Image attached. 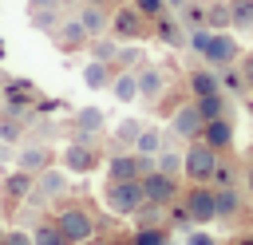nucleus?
<instances>
[{"mask_svg":"<svg viewBox=\"0 0 253 245\" xmlns=\"http://www.w3.org/2000/svg\"><path fill=\"white\" fill-rule=\"evenodd\" d=\"M194 103H198V111H202V119H206V122L225 115V99H221V91H213V95H202V99H194Z\"/></svg>","mask_w":253,"mask_h":245,"instance_id":"obj_24","label":"nucleus"},{"mask_svg":"<svg viewBox=\"0 0 253 245\" xmlns=\"http://www.w3.org/2000/svg\"><path fill=\"white\" fill-rule=\"evenodd\" d=\"M51 40L59 43V51H79L91 36L83 32V24H79V16H71V20H59V28L51 32Z\"/></svg>","mask_w":253,"mask_h":245,"instance_id":"obj_7","label":"nucleus"},{"mask_svg":"<svg viewBox=\"0 0 253 245\" xmlns=\"http://www.w3.org/2000/svg\"><path fill=\"white\" fill-rule=\"evenodd\" d=\"M142 174H146V162H138V158H115L111 162L115 182H130V178H142Z\"/></svg>","mask_w":253,"mask_h":245,"instance_id":"obj_19","label":"nucleus"},{"mask_svg":"<svg viewBox=\"0 0 253 245\" xmlns=\"http://www.w3.org/2000/svg\"><path fill=\"white\" fill-rule=\"evenodd\" d=\"M111 63H115V67H123V71H126V67H138V63H142V47H134V43L126 47V43H123V47L115 51V59H111Z\"/></svg>","mask_w":253,"mask_h":245,"instance_id":"obj_27","label":"nucleus"},{"mask_svg":"<svg viewBox=\"0 0 253 245\" xmlns=\"http://www.w3.org/2000/svg\"><path fill=\"white\" fill-rule=\"evenodd\" d=\"M0 99H4V83H0Z\"/></svg>","mask_w":253,"mask_h":245,"instance_id":"obj_40","label":"nucleus"},{"mask_svg":"<svg viewBox=\"0 0 253 245\" xmlns=\"http://www.w3.org/2000/svg\"><path fill=\"white\" fill-rule=\"evenodd\" d=\"M202 130H206V119H202L198 103L178 107V115H174V134H178V138H198Z\"/></svg>","mask_w":253,"mask_h":245,"instance_id":"obj_8","label":"nucleus"},{"mask_svg":"<svg viewBox=\"0 0 253 245\" xmlns=\"http://www.w3.org/2000/svg\"><path fill=\"white\" fill-rule=\"evenodd\" d=\"M47 162H51V154H47L43 146H24V150H20V166H24L28 174H40V170H47Z\"/></svg>","mask_w":253,"mask_h":245,"instance_id":"obj_20","label":"nucleus"},{"mask_svg":"<svg viewBox=\"0 0 253 245\" xmlns=\"http://www.w3.org/2000/svg\"><path fill=\"white\" fill-rule=\"evenodd\" d=\"M115 51H119V40H115V36H91V55H95V59L111 63Z\"/></svg>","mask_w":253,"mask_h":245,"instance_id":"obj_25","label":"nucleus"},{"mask_svg":"<svg viewBox=\"0 0 253 245\" xmlns=\"http://www.w3.org/2000/svg\"><path fill=\"white\" fill-rule=\"evenodd\" d=\"M213 91H221V75H213V67L210 71H190V95L194 99L213 95Z\"/></svg>","mask_w":253,"mask_h":245,"instance_id":"obj_15","label":"nucleus"},{"mask_svg":"<svg viewBox=\"0 0 253 245\" xmlns=\"http://www.w3.org/2000/svg\"><path fill=\"white\" fill-rule=\"evenodd\" d=\"M202 138H206V146H229L233 142V126H229V119L221 115V119H210L206 122V130H202Z\"/></svg>","mask_w":253,"mask_h":245,"instance_id":"obj_13","label":"nucleus"},{"mask_svg":"<svg viewBox=\"0 0 253 245\" xmlns=\"http://www.w3.org/2000/svg\"><path fill=\"white\" fill-rule=\"evenodd\" d=\"M134 8H138L142 16H150V20H158V16L166 12V0H134Z\"/></svg>","mask_w":253,"mask_h":245,"instance_id":"obj_31","label":"nucleus"},{"mask_svg":"<svg viewBox=\"0 0 253 245\" xmlns=\"http://www.w3.org/2000/svg\"><path fill=\"white\" fill-rule=\"evenodd\" d=\"M249 186H253V170H249Z\"/></svg>","mask_w":253,"mask_h":245,"instance_id":"obj_39","label":"nucleus"},{"mask_svg":"<svg viewBox=\"0 0 253 245\" xmlns=\"http://www.w3.org/2000/svg\"><path fill=\"white\" fill-rule=\"evenodd\" d=\"M206 28H210V32H225V28H229V4H225V0L206 4Z\"/></svg>","mask_w":253,"mask_h":245,"instance_id":"obj_22","label":"nucleus"},{"mask_svg":"<svg viewBox=\"0 0 253 245\" xmlns=\"http://www.w3.org/2000/svg\"><path fill=\"white\" fill-rule=\"evenodd\" d=\"M79 24H83V32L87 36H107V28H111V16H107V8H99V4H83L79 8Z\"/></svg>","mask_w":253,"mask_h":245,"instance_id":"obj_10","label":"nucleus"},{"mask_svg":"<svg viewBox=\"0 0 253 245\" xmlns=\"http://www.w3.org/2000/svg\"><path fill=\"white\" fill-rule=\"evenodd\" d=\"M202 59H206L213 71H225V67H233V63L241 59V43H237L229 32H210V40H206V47H202Z\"/></svg>","mask_w":253,"mask_h":245,"instance_id":"obj_2","label":"nucleus"},{"mask_svg":"<svg viewBox=\"0 0 253 245\" xmlns=\"http://www.w3.org/2000/svg\"><path fill=\"white\" fill-rule=\"evenodd\" d=\"M36 186H40V194H43V198H59V194L67 190V178H63L59 170H40Z\"/></svg>","mask_w":253,"mask_h":245,"instance_id":"obj_21","label":"nucleus"},{"mask_svg":"<svg viewBox=\"0 0 253 245\" xmlns=\"http://www.w3.org/2000/svg\"><path fill=\"white\" fill-rule=\"evenodd\" d=\"M213 205H217V213H221V217H229V213L237 209V194H233L229 186H221V190L213 194Z\"/></svg>","mask_w":253,"mask_h":245,"instance_id":"obj_29","label":"nucleus"},{"mask_svg":"<svg viewBox=\"0 0 253 245\" xmlns=\"http://www.w3.org/2000/svg\"><path fill=\"white\" fill-rule=\"evenodd\" d=\"M134 245H166V233H162V229H142V233L134 237Z\"/></svg>","mask_w":253,"mask_h":245,"instance_id":"obj_34","label":"nucleus"},{"mask_svg":"<svg viewBox=\"0 0 253 245\" xmlns=\"http://www.w3.org/2000/svg\"><path fill=\"white\" fill-rule=\"evenodd\" d=\"M83 83H87L91 91H99V87H111V63H103V59H91V63L83 67Z\"/></svg>","mask_w":253,"mask_h":245,"instance_id":"obj_18","label":"nucleus"},{"mask_svg":"<svg viewBox=\"0 0 253 245\" xmlns=\"http://www.w3.org/2000/svg\"><path fill=\"white\" fill-rule=\"evenodd\" d=\"M4 245H36L28 233H4Z\"/></svg>","mask_w":253,"mask_h":245,"instance_id":"obj_36","label":"nucleus"},{"mask_svg":"<svg viewBox=\"0 0 253 245\" xmlns=\"http://www.w3.org/2000/svg\"><path fill=\"white\" fill-rule=\"evenodd\" d=\"M0 142H20V122L16 119H0Z\"/></svg>","mask_w":253,"mask_h":245,"instance_id":"obj_33","label":"nucleus"},{"mask_svg":"<svg viewBox=\"0 0 253 245\" xmlns=\"http://www.w3.org/2000/svg\"><path fill=\"white\" fill-rule=\"evenodd\" d=\"M59 20H63V12L59 8H28V24L36 28V32H55L59 28Z\"/></svg>","mask_w":253,"mask_h":245,"instance_id":"obj_14","label":"nucleus"},{"mask_svg":"<svg viewBox=\"0 0 253 245\" xmlns=\"http://www.w3.org/2000/svg\"><path fill=\"white\" fill-rule=\"evenodd\" d=\"M190 245H213V237H210V233H194V237H190Z\"/></svg>","mask_w":253,"mask_h":245,"instance_id":"obj_38","label":"nucleus"},{"mask_svg":"<svg viewBox=\"0 0 253 245\" xmlns=\"http://www.w3.org/2000/svg\"><path fill=\"white\" fill-rule=\"evenodd\" d=\"M158 170H162V174H170V178H174V174H178V170H182V158H178V154H162V150H158Z\"/></svg>","mask_w":253,"mask_h":245,"instance_id":"obj_32","label":"nucleus"},{"mask_svg":"<svg viewBox=\"0 0 253 245\" xmlns=\"http://www.w3.org/2000/svg\"><path fill=\"white\" fill-rule=\"evenodd\" d=\"M245 245H253V241H245Z\"/></svg>","mask_w":253,"mask_h":245,"instance_id":"obj_42","label":"nucleus"},{"mask_svg":"<svg viewBox=\"0 0 253 245\" xmlns=\"http://www.w3.org/2000/svg\"><path fill=\"white\" fill-rule=\"evenodd\" d=\"M59 233L67 237V241H87L91 233H95V221L83 213V209H59Z\"/></svg>","mask_w":253,"mask_h":245,"instance_id":"obj_6","label":"nucleus"},{"mask_svg":"<svg viewBox=\"0 0 253 245\" xmlns=\"http://www.w3.org/2000/svg\"><path fill=\"white\" fill-rule=\"evenodd\" d=\"M138 182H142V194H146L150 205H166V202H174V178H170V174H162V170H146Z\"/></svg>","mask_w":253,"mask_h":245,"instance_id":"obj_5","label":"nucleus"},{"mask_svg":"<svg viewBox=\"0 0 253 245\" xmlns=\"http://www.w3.org/2000/svg\"><path fill=\"white\" fill-rule=\"evenodd\" d=\"M107 205H111L115 213H138V209L146 205L142 182H138V178H130V182H111V190H107Z\"/></svg>","mask_w":253,"mask_h":245,"instance_id":"obj_3","label":"nucleus"},{"mask_svg":"<svg viewBox=\"0 0 253 245\" xmlns=\"http://www.w3.org/2000/svg\"><path fill=\"white\" fill-rule=\"evenodd\" d=\"M28 8H59L63 12V0H28Z\"/></svg>","mask_w":253,"mask_h":245,"instance_id":"obj_37","label":"nucleus"},{"mask_svg":"<svg viewBox=\"0 0 253 245\" xmlns=\"http://www.w3.org/2000/svg\"><path fill=\"white\" fill-rule=\"evenodd\" d=\"M138 134H142V126H138V122H134V119H126V122H123V126H119V138H123V142H134V138H138Z\"/></svg>","mask_w":253,"mask_h":245,"instance_id":"obj_35","label":"nucleus"},{"mask_svg":"<svg viewBox=\"0 0 253 245\" xmlns=\"http://www.w3.org/2000/svg\"><path fill=\"white\" fill-rule=\"evenodd\" d=\"M107 32H111L119 43H123V40L134 43V40H142V36L150 32V16H142L134 4H119V8L111 12V28H107Z\"/></svg>","mask_w":253,"mask_h":245,"instance_id":"obj_1","label":"nucleus"},{"mask_svg":"<svg viewBox=\"0 0 253 245\" xmlns=\"http://www.w3.org/2000/svg\"><path fill=\"white\" fill-rule=\"evenodd\" d=\"M162 87H166L162 67H154V63H150V67H142V71H138V95H142V99H158V95H162Z\"/></svg>","mask_w":253,"mask_h":245,"instance_id":"obj_12","label":"nucleus"},{"mask_svg":"<svg viewBox=\"0 0 253 245\" xmlns=\"http://www.w3.org/2000/svg\"><path fill=\"white\" fill-rule=\"evenodd\" d=\"M63 166H67V170H75V174L95 170V146H87V142L67 146V150H63Z\"/></svg>","mask_w":253,"mask_h":245,"instance_id":"obj_11","label":"nucleus"},{"mask_svg":"<svg viewBox=\"0 0 253 245\" xmlns=\"http://www.w3.org/2000/svg\"><path fill=\"white\" fill-rule=\"evenodd\" d=\"M190 221H213L217 217V205H213V194L210 190H190V198H186V209H182Z\"/></svg>","mask_w":253,"mask_h":245,"instance_id":"obj_9","label":"nucleus"},{"mask_svg":"<svg viewBox=\"0 0 253 245\" xmlns=\"http://www.w3.org/2000/svg\"><path fill=\"white\" fill-rule=\"evenodd\" d=\"M32 241H36V245H71V241L59 233V225H43V229H36Z\"/></svg>","mask_w":253,"mask_h":245,"instance_id":"obj_30","label":"nucleus"},{"mask_svg":"<svg viewBox=\"0 0 253 245\" xmlns=\"http://www.w3.org/2000/svg\"><path fill=\"white\" fill-rule=\"evenodd\" d=\"M0 245H4V233H0Z\"/></svg>","mask_w":253,"mask_h":245,"instance_id":"obj_41","label":"nucleus"},{"mask_svg":"<svg viewBox=\"0 0 253 245\" xmlns=\"http://www.w3.org/2000/svg\"><path fill=\"white\" fill-rule=\"evenodd\" d=\"M32 182H36V178H32V174H28V170H16V174H12V178H8V182H4V190H8V194H12V198H24V194H28V190H32Z\"/></svg>","mask_w":253,"mask_h":245,"instance_id":"obj_28","label":"nucleus"},{"mask_svg":"<svg viewBox=\"0 0 253 245\" xmlns=\"http://www.w3.org/2000/svg\"><path fill=\"white\" fill-rule=\"evenodd\" d=\"M111 91H115V99H119V103H130V99H138V75H130V71H119V75H111Z\"/></svg>","mask_w":253,"mask_h":245,"instance_id":"obj_16","label":"nucleus"},{"mask_svg":"<svg viewBox=\"0 0 253 245\" xmlns=\"http://www.w3.org/2000/svg\"><path fill=\"white\" fill-rule=\"evenodd\" d=\"M134 150H138L142 158L158 154V150H162V134H158V130H146V126H142V134L134 138Z\"/></svg>","mask_w":253,"mask_h":245,"instance_id":"obj_26","label":"nucleus"},{"mask_svg":"<svg viewBox=\"0 0 253 245\" xmlns=\"http://www.w3.org/2000/svg\"><path fill=\"white\" fill-rule=\"evenodd\" d=\"M75 126H79V134H99L103 130V111L99 107H83L75 115Z\"/></svg>","mask_w":253,"mask_h":245,"instance_id":"obj_23","label":"nucleus"},{"mask_svg":"<svg viewBox=\"0 0 253 245\" xmlns=\"http://www.w3.org/2000/svg\"><path fill=\"white\" fill-rule=\"evenodd\" d=\"M229 28L253 32V0H229Z\"/></svg>","mask_w":253,"mask_h":245,"instance_id":"obj_17","label":"nucleus"},{"mask_svg":"<svg viewBox=\"0 0 253 245\" xmlns=\"http://www.w3.org/2000/svg\"><path fill=\"white\" fill-rule=\"evenodd\" d=\"M182 170H186L190 178H198V182L213 178V170H217V150H213V146H190V150L182 154Z\"/></svg>","mask_w":253,"mask_h":245,"instance_id":"obj_4","label":"nucleus"}]
</instances>
